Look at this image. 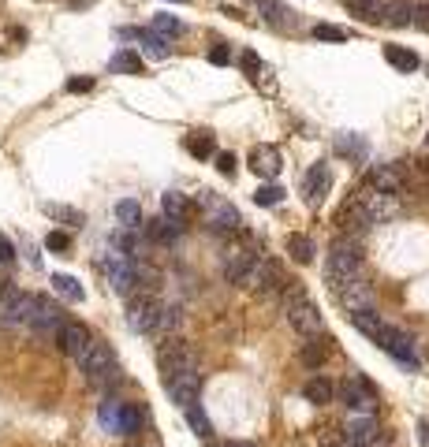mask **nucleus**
<instances>
[{
	"mask_svg": "<svg viewBox=\"0 0 429 447\" xmlns=\"http://www.w3.org/2000/svg\"><path fill=\"white\" fill-rule=\"evenodd\" d=\"M359 276H362V250H359V242L336 239L332 250H328V261H325V280L336 291V287L351 284V280H359Z\"/></svg>",
	"mask_w": 429,
	"mask_h": 447,
	"instance_id": "1",
	"label": "nucleus"
},
{
	"mask_svg": "<svg viewBox=\"0 0 429 447\" xmlns=\"http://www.w3.org/2000/svg\"><path fill=\"white\" fill-rule=\"evenodd\" d=\"M79 369L86 373L90 384L105 388V384H116V366H112V351L101 343V340H90V346L79 354Z\"/></svg>",
	"mask_w": 429,
	"mask_h": 447,
	"instance_id": "2",
	"label": "nucleus"
},
{
	"mask_svg": "<svg viewBox=\"0 0 429 447\" xmlns=\"http://www.w3.org/2000/svg\"><path fill=\"white\" fill-rule=\"evenodd\" d=\"M355 205L366 213V220L370 224H385V220H392V216L399 213V202H396V194H388V190H377L373 183H366V187H359V194L351 198Z\"/></svg>",
	"mask_w": 429,
	"mask_h": 447,
	"instance_id": "3",
	"label": "nucleus"
},
{
	"mask_svg": "<svg viewBox=\"0 0 429 447\" xmlns=\"http://www.w3.org/2000/svg\"><path fill=\"white\" fill-rule=\"evenodd\" d=\"M284 317L299 335H317L321 332V313H317V306L310 302L303 291H291V295L284 298Z\"/></svg>",
	"mask_w": 429,
	"mask_h": 447,
	"instance_id": "4",
	"label": "nucleus"
},
{
	"mask_svg": "<svg viewBox=\"0 0 429 447\" xmlns=\"http://www.w3.org/2000/svg\"><path fill=\"white\" fill-rule=\"evenodd\" d=\"M336 395L343 399L348 410H359V414H373V410H377V391H373V384L366 377H359V373H348L343 384L336 388Z\"/></svg>",
	"mask_w": 429,
	"mask_h": 447,
	"instance_id": "5",
	"label": "nucleus"
},
{
	"mask_svg": "<svg viewBox=\"0 0 429 447\" xmlns=\"http://www.w3.org/2000/svg\"><path fill=\"white\" fill-rule=\"evenodd\" d=\"M239 284L250 287V291H261V295H269V291H277L280 284H284V264H280L277 258H261V253H258Z\"/></svg>",
	"mask_w": 429,
	"mask_h": 447,
	"instance_id": "6",
	"label": "nucleus"
},
{
	"mask_svg": "<svg viewBox=\"0 0 429 447\" xmlns=\"http://www.w3.org/2000/svg\"><path fill=\"white\" fill-rule=\"evenodd\" d=\"M373 343H377L385 354H392L399 366H407V369H418V366H422V362H418V354H415V343H410V335L403 332V328L385 324V328H381V335H377Z\"/></svg>",
	"mask_w": 429,
	"mask_h": 447,
	"instance_id": "7",
	"label": "nucleus"
},
{
	"mask_svg": "<svg viewBox=\"0 0 429 447\" xmlns=\"http://www.w3.org/2000/svg\"><path fill=\"white\" fill-rule=\"evenodd\" d=\"M161 377L168 380V377H176V373H187V369H198V354H194V346L183 343V340H172L168 346L161 351Z\"/></svg>",
	"mask_w": 429,
	"mask_h": 447,
	"instance_id": "8",
	"label": "nucleus"
},
{
	"mask_svg": "<svg viewBox=\"0 0 429 447\" xmlns=\"http://www.w3.org/2000/svg\"><path fill=\"white\" fill-rule=\"evenodd\" d=\"M157 321H161V302L153 295H139L131 298V306H127V324H131V332H157Z\"/></svg>",
	"mask_w": 429,
	"mask_h": 447,
	"instance_id": "9",
	"label": "nucleus"
},
{
	"mask_svg": "<svg viewBox=\"0 0 429 447\" xmlns=\"http://www.w3.org/2000/svg\"><path fill=\"white\" fill-rule=\"evenodd\" d=\"M164 391H168V399H172L179 410L190 406V403H198V391H202V373H198V369L176 373V377L164 380Z\"/></svg>",
	"mask_w": 429,
	"mask_h": 447,
	"instance_id": "10",
	"label": "nucleus"
},
{
	"mask_svg": "<svg viewBox=\"0 0 429 447\" xmlns=\"http://www.w3.org/2000/svg\"><path fill=\"white\" fill-rule=\"evenodd\" d=\"M198 202L209 209V213H206L209 231H235V227H239V213H235V205L213 198V190H202V194H198Z\"/></svg>",
	"mask_w": 429,
	"mask_h": 447,
	"instance_id": "11",
	"label": "nucleus"
},
{
	"mask_svg": "<svg viewBox=\"0 0 429 447\" xmlns=\"http://www.w3.org/2000/svg\"><path fill=\"white\" fill-rule=\"evenodd\" d=\"M336 298H340V306L348 309V313H359V309H373V306H377V295H373V287L366 284V276L336 287Z\"/></svg>",
	"mask_w": 429,
	"mask_h": 447,
	"instance_id": "12",
	"label": "nucleus"
},
{
	"mask_svg": "<svg viewBox=\"0 0 429 447\" xmlns=\"http://www.w3.org/2000/svg\"><path fill=\"white\" fill-rule=\"evenodd\" d=\"M38 306H41L38 295H23V291H15V295L4 302V324H12V328H30V317L38 313Z\"/></svg>",
	"mask_w": 429,
	"mask_h": 447,
	"instance_id": "13",
	"label": "nucleus"
},
{
	"mask_svg": "<svg viewBox=\"0 0 429 447\" xmlns=\"http://www.w3.org/2000/svg\"><path fill=\"white\" fill-rule=\"evenodd\" d=\"M90 328L86 324H79V321H63L60 328H57V343H60V351L68 354V358H79L82 351L90 346Z\"/></svg>",
	"mask_w": 429,
	"mask_h": 447,
	"instance_id": "14",
	"label": "nucleus"
},
{
	"mask_svg": "<svg viewBox=\"0 0 429 447\" xmlns=\"http://www.w3.org/2000/svg\"><path fill=\"white\" fill-rule=\"evenodd\" d=\"M246 160H250V171H254V176H258V179H269V183L280 176V168H284L277 145H254Z\"/></svg>",
	"mask_w": 429,
	"mask_h": 447,
	"instance_id": "15",
	"label": "nucleus"
},
{
	"mask_svg": "<svg viewBox=\"0 0 429 447\" xmlns=\"http://www.w3.org/2000/svg\"><path fill=\"white\" fill-rule=\"evenodd\" d=\"M328 187H332V171H328L325 160H317L314 168L303 176V198H306V205H321V198L328 194Z\"/></svg>",
	"mask_w": 429,
	"mask_h": 447,
	"instance_id": "16",
	"label": "nucleus"
},
{
	"mask_svg": "<svg viewBox=\"0 0 429 447\" xmlns=\"http://www.w3.org/2000/svg\"><path fill=\"white\" fill-rule=\"evenodd\" d=\"M343 440H348L351 447H362V444L377 440V417H373V414H359V417H351V422L343 425Z\"/></svg>",
	"mask_w": 429,
	"mask_h": 447,
	"instance_id": "17",
	"label": "nucleus"
},
{
	"mask_svg": "<svg viewBox=\"0 0 429 447\" xmlns=\"http://www.w3.org/2000/svg\"><path fill=\"white\" fill-rule=\"evenodd\" d=\"M254 258H258V253H254L250 246H232V250L224 253V276L232 280V284H239L246 276V269L254 264Z\"/></svg>",
	"mask_w": 429,
	"mask_h": 447,
	"instance_id": "18",
	"label": "nucleus"
},
{
	"mask_svg": "<svg viewBox=\"0 0 429 447\" xmlns=\"http://www.w3.org/2000/svg\"><path fill=\"white\" fill-rule=\"evenodd\" d=\"M258 4V15L266 19L272 30H284V26H295V12H291L288 4H280V0H254Z\"/></svg>",
	"mask_w": 429,
	"mask_h": 447,
	"instance_id": "19",
	"label": "nucleus"
},
{
	"mask_svg": "<svg viewBox=\"0 0 429 447\" xmlns=\"http://www.w3.org/2000/svg\"><path fill=\"white\" fill-rule=\"evenodd\" d=\"M63 324V313H60V306H52V302H45L41 298V306H38V313L30 317V328L38 335H57V328Z\"/></svg>",
	"mask_w": 429,
	"mask_h": 447,
	"instance_id": "20",
	"label": "nucleus"
},
{
	"mask_svg": "<svg viewBox=\"0 0 429 447\" xmlns=\"http://www.w3.org/2000/svg\"><path fill=\"white\" fill-rule=\"evenodd\" d=\"M381 23H385V26H396V30H403V26L415 23V4H410V0H385Z\"/></svg>",
	"mask_w": 429,
	"mask_h": 447,
	"instance_id": "21",
	"label": "nucleus"
},
{
	"mask_svg": "<svg viewBox=\"0 0 429 447\" xmlns=\"http://www.w3.org/2000/svg\"><path fill=\"white\" fill-rule=\"evenodd\" d=\"M161 216H168V220H179L183 224L190 216V198L179 194V190H168V194H161Z\"/></svg>",
	"mask_w": 429,
	"mask_h": 447,
	"instance_id": "22",
	"label": "nucleus"
},
{
	"mask_svg": "<svg viewBox=\"0 0 429 447\" xmlns=\"http://www.w3.org/2000/svg\"><path fill=\"white\" fill-rule=\"evenodd\" d=\"M116 220H120V227L139 231V227L146 224V220H142V205L134 202V198H120V202H116Z\"/></svg>",
	"mask_w": 429,
	"mask_h": 447,
	"instance_id": "23",
	"label": "nucleus"
},
{
	"mask_svg": "<svg viewBox=\"0 0 429 447\" xmlns=\"http://www.w3.org/2000/svg\"><path fill=\"white\" fill-rule=\"evenodd\" d=\"M332 395H336V388L328 384L325 377H314V380H306V384H303V399H306V403H314V406L332 403Z\"/></svg>",
	"mask_w": 429,
	"mask_h": 447,
	"instance_id": "24",
	"label": "nucleus"
},
{
	"mask_svg": "<svg viewBox=\"0 0 429 447\" xmlns=\"http://www.w3.org/2000/svg\"><path fill=\"white\" fill-rule=\"evenodd\" d=\"M179 231H183V224H179V220H168V216H157V220L146 224V235H150L153 242H172Z\"/></svg>",
	"mask_w": 429,
	"mask_h": 447,
	"instance_id": "25",
	"label": "nucleus"
},
{
	"mask_svg": "<svg viewBox=\"0 0 429 447\" xmlns=\"http://www.w3.org/2000/svg\"><path fill=\"white\" fill-rule=\"evenodd\" d=\"M288 253H291V261L295 264H310L314 261V253H317V246L310 242V235H288Z\"/></svg>",
	"mask_w": 429,
	"mask_h": 447,
	"instance_id": "26",
	"label": "nucleus"
},
{
	"mask_svg": "<svg viewBox=\"0 0 429 447\" xmlns=\"http://www.w3.org/2000/svg\"><path fill=\"white\" fill-rule=\"evenodd\" d=\"M351 324L359 328V332L366 335V340H377L381 328H385V321H381V317L373 313V309H359V313H351Z\"/></svg>",
	"mask_w": 429,
	"mask_h": 447,
	"instance_id": "27",
	"label": "nucleus"
},
{
	"mask_svg": "<svg viewBox=\"0 0 429 447\" xmlns=\"http://www.w3.org/2000/svg\"><path fill=\"white\" fill-rule=\"evenodd\" d=\"M385 60H388L396 71H415V67H418V52L403 49V45H385Z\"/></svg>",
	"mask_w": 429,
	"mask_h": 447,
	"instance_id": "28",
	"label": "nucleus"
},
{
	"mask_svg": "<svg viewBox=\"0 0 429 447\" xmlns=\"http://www.w3.org/2000/svg\"><path fill=\"white\" fill-rule=\"evenodd\" d=\"M370 183L377 187V190H388V194H399V190H403V176H399L396 168H388V164H385V168H377V171H373V179H370Z\"/></svg>",
	"mask_w": 429,
	"mask_h": 447,
	"instance_id": "29",
	"label": "nucleus"
},
{
	"mask_svg": "<svg viewBox=\"0 0 429 447\" xmlns=\"http://www.w3.org/2000/svg\"><path fill=\"white\" fill-rule=\"evenodd\" d=\"M343 4L366 23H381V12H385V0H343Z\"/></svg>",
	"mask_w": 429,
	"mask_h": 447,
	"instance_id": "30",
	"label": "nucleus"
},
{
	"mask_svg": "<svg viewBox=\"0 0 429 447\" xmlns=\"http://www.w3.org/2000/svg\"><path fill=\"white\" fill-rule=\"evenodd\" d=\"M108 67L120 71V75H142V56H139V52H131V49H120Z\"/></svg>",
	"mask_w": 429,
	"mask_h": 447,
	"instance_id": "31",
	"label": "nucleus"
},
{
	"mask_svg": "<svg viewBox=\"0 0 429 447\" xmlns=\"http://www.w3.org/2000/svg\"><path fill=\"white\" fill-rule=\"evenodd\" d=\"M183 414H187V425L194 428V433L202 436V440H209V436H213V425H209L206 410L198 406V403H190V406H183Z\"/></svg>",
	"mask_w": 429,
	"mask_h": 447,
	"instance_id": "32",
	"label": "nucleus"
},
{
	"mask_svg": "<svg viewBox=\"0 0 429 447\" xmlns=\"http://www.w3.org/2000/svg\"><path fill=\"white\" fill-rule=\"evenodd\" d=\"M139 425H142V410L134 406V403H123V410H120V428H116V436H134V433H139Z\"/></svg>",
	"mask_w": 429,
	"mask_h": 447,
	"instance_id": "33",
	"label": "nucleus"
},
{
	"mask_svg": "<svg viewBox=\"0 0 429 447\" xmlns=\"http://www.w3.org/2000/svg\"><path fill=\"white\" fill-rule=\"evenodd\" d=\"M120 410H123L120 399H105L101 410H97V422H101L108 433H116V428H120Z\"/></svg>",
	"mask_w": 429,
	"mask_h": 447,
	"instance_id": "34",
	"label": "nucleus"
},
{
	"mask_svg": "<svg viewBox=\"0 0 429 447\" xmlns=\"http://www.w3.org/2000/svg\"><path fill=\"white\" fill-rule=\"evenodd\" d=\"M187 153H194V157H213V134L209 131H194L187 134Z\"/></svg>",
	"mask_w": 429,
	"mask_h": 447,
	"instance_id": "35",
	"label": "nucleus"
},
{
	"mask_svg": "<svg viewBox=\"0 0 429 447\" xmlns=\"http://www.w3.org/2000/svg\"><path fill=\"white\" fill-rule=\"evenodd\" d=\"M153 34H157V38H179V34H183V23L176 19V15H153Z\"/></svg>",
	"mask_w": 429,
	"mask_h": 447,
	"instance_id": "36",
	"label": "nucleus"
},
{
	"mask_svg": "<svg viewBox=\"0 0 429 447\" xmlns=\"http://www.w3.org/2000/svg\"><path fill=\"white\" fill-rule=\"evenodd\" d=\"M52 287H57V295H63L68 302H82V287L75 276H63V272H57L52 276Z\"/></svg>",
	"mask_w": 429,
	"mask_h": 447,
	"instance_id": "37",
	"label": "nucleus"
},
{
	"mask_svg": "<svg viewBox=\"0 0 429 447\" xmlns=\"http://www.w3.org/2000/svg\"><path fill=\"white\" fill-rule=\"evenodd\" d=\"M284 194H288L284 187L266 183V187H258V190H254V202H258V205H280V202H284Z\"/></svg>",
	"mask_w": 429,
	"mask_h": 447,
	"instance_id": "38",
	"label": "nucleus"
},
{
	"mask_svg": "<svg viewBox=\"0 0 429 447\" xmlns=\"http://www.w3.org/2000/svg\"><path fill=\"white\" fill-rule=\"evenodd\" d=\"M314 38L317 41H348V30H340V26H332V23H317Z\"/></svg>",
	"mask_w": 429,
	"mask_h": 447,
	"instance_id": "39",
	"label": "nucleus"
},
{
	"mask_svg": "<svg viewBox=\"0 0 429 447\" xmlns=\"http://www.w3.org/2000/svg\"><path fill=\"white\" fill-rule=\"evenodd\" d=\"M45 250H52V253L71 250V235L68 231H49V235H45Z\"/></svg>",
	"mask_w": 429,
	"mask_h": 447,
	"instance_id": "40",
	"label": "nucleus"
},
{
	"mask_svg": "<svg viewBox=\"0 0 429 447\" xmlns=\"http://www.w3.org/2000/svg\"><path fill=\"white\" fill-rule=\"evenodd\" d=\"M303 362H306L310 369H317V366L325 362V346H321V343H310L306 351H303Z\"/></svg>",
	"mask_w": 429,
	"mask_h": 447,
	"instance_id": "41",
	"label": "nucleus"
},
{
	"mask_svg": "<svg viewBox=\"0 0 429 447\" xmlns=\"http://www.w3.org/2000/svg\"><path fill=\"white\" fill-rule=\"evenodd\" d=\"M340 153H351V157H366V142H362V138H340Z\"/></svg>",
	"mask_w": 429,
	"mask_h": 447,
	"instance_id": "42",
	"label": "nucleus"
},
{
	"mask_svg": "<svg viewBox=\"0 0 429 447\" xmlns=\"http://www.w3.org/2000/svg\"><path fill=\"white\" fill-rule=\"evenodd\" d=\"M45 213L60 216V220H71V224H82V213H75V209H60V205H45Z\"/></svg>",
	"mask_w": 429,
	"mask_h": 447,
	"instance_id": "43",
	"label": "nucleus"
},
{
	"mask_svg": "<svg viewBox=\"0 0 429 447\" xmlns=\"http://www.w3.org/2000/svg\"><path fill=\"white\" fill-rule=\"evenodd\" d=\"M228 60H232V49H228V45H213V49H209V63H217V67H224Z\"/></svg>",
	"mask_w": 429,
	"mask_h": 447,
	"instance_id": "44",
	"label": "nucleus"
},
{
	"mask_svg": "<svg viewBox=\"0 0 429 447\" xmlns=\"http://www.w3.org/2000/svg\"><path fill=\"white\" fill-rule=\"evenodd\" d=\"M217 171L228 176V179L235 176V157H232V153H217Z\"/></svg>",
	"mask_w": 429,
	"mask_h": 447,
	"instance_id": "45",
	"label": "nucleus"
},
{
	"mask_svg": "<svg viewBox=\"0 0 429 447\" xmlns=\"http://www.w3.org/2000/svg\"><path fill=\"white\" fill-rule=\"evenodd\" d=\"M243 71H246V79H258V71H261V60L254 56V52H243Z\"/></svg>",
	"mask_w": 429,
	"mask_h": 447,
	"instance_id": "46",
	"label": "nucleus"
},
{
	"mask_svg": "<svg viewBox=\"0 0 429 447\" xmlns=\"http://www.w3.org/2000/svg\"><path fill=\"white\" fill-rule=\"evenodd\" d=\"M0 261H4V264L15 261V242L8 239V235H0Z\"/></svg>",
	"mask_w": 429,
	"mask_h": 447,
	"instance_id": "47",
	"label": "nucleus"
},
{
	"mask_svg": "<svg viewBox=\"0 0 429 447\" xmlns=\"http://www.w3.org/2000/svg\"><path fill=\"white\" fill-rule=\"evenodd\" d=\"M94 86V79H68V94H86Z\"/></svg>",
	"mask_w": 429,
	"mask_h": 447,
	"instance_id": "48",
	"label": "nucleus"
},
{
	"mask_svg": "<svg viewBox=\"0 0 429 447\" xmlns=\"http://www.w3.org/2000/svg\"><path fill=\"white\" fill-rule=\"evenodd\" d=\"M418 428H422V447H429V422H422Z\"/></svg>",
	"mask_w": 429,
	"mask_h": 447,
	"instance_id": "49",
	"label": "nucleus"
},
{
	"mask_svg": "<svg viewBox=\"0 0 429 447\" xmlns=\"http://www.w3.org/2000/svg\"><path fill=\"white\" fill-rule=\"evenodd\" d=\"M224 447H254V444H246V440H232V444H224Z\"/></svg>",
	"mask_w": 429,
	"mask_h": 447,
	"instance_id": "50",
	"label": "nucleus"
},
{
	"mask_svg": "<svg viewBox=\"0 0 429 447\" xmlns=\"http://www.w3.org/2000/svg\"><path fill=\"white\" fill-rule=\"evenodd\" d=\"M362 447H388V444H377V440H370V444H362Z\"/></svg>",
	"mask_w": 429,
	"mask_h": 447,
	"instance_id": "51",
	"label": "nucleus"
},
{
	"mask_svg": "<svg viewBox=\"0 0 429 447\" xmlns=\"http://www.w3.org/2000/svg\"><path fill=\"white\" fill-rule=\"evenodd\" d=\"M172 4H187V0H172Z\"/></svg>",
	"mask_w": 429,
	"mask_h": 447,
	"instance_id": "52",
	"label": "nucleus"
},
{
	"mask_svg": "<svg viewBox=\"0 0 429 447\" xmlns=\"http://www.w3.org/2000/svg\"><path fill=\"white\" fill-rule=\"evenodd\" d=\"M426 142H429V138H426Z\"/></svg>",
	"mask_w": 429,
	"mask_h": 447,
	"instance_id": "53",
	"label": "nucleus"
}]
</instances>
